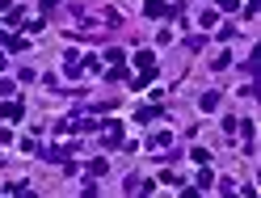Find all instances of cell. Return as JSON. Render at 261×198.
Returning <instances> with one entry per match:
<instances>
[{"mask_svg":"<svg viewBox=\"0 0 261 198\" xmlns=\"http://www.w3.org/2000/svg\"><path fill=\"white\" fill-rule=\"evenodd\" d=\"M135 68H139L135 85H148V80L156 76V55H152V51H139V55H135Z\"/></svg>","mask_w":261,"mask_h":198,"instance_id":"cell-1","label":"cell"},{"mask_svg":"<svg viewBox=\"0 0 261 198\" xmlns=\"http://www.w3.org/2000/svg\"><path fill=\"white\" fill-rule=\"evenodd\" d=\"M122 143V127H106V147H118Z\"/></svg>","mask_w":261,"mask_h":198,"instance_id":"cell-2","label":"cell"},{"mask_svg":"<svg viewBox=\"0 0 261 198\" xmlns=\"http://www.w3.org/2000/svg\"><path fill=\"white\" fill-rule=\"evenodd\" d=\"M0 118H21V102H9V106H0Z\"/></svg>","mask_w":261,"mask_h":198,"instance_id":"cell-3","label":"cell"},{"mask_svg":"<svg viewBox=\"0 0 261 198\" xmlns=\"http://www.w3.org/2000/svg\"><path fill=\"white\" fill-rule=\"evenodd\" d=\"M165 13H173V9L160 5V0H148V17H165Z\"/></svg>","mask_w":261,"mask_h":198,"instance_id":"cell-4","label":"cell"},{"mask_svg":"<svg viewBox=\"0 0 261 198\" xmlns=\"http://www.w3.org/2000/svg\"><path fill=\"white\" fill-rule=\"evenodd\" d=\"M148 147H169V135H165V131H160V135H152V139H148Z\"/></svg>","mask_w":261,"mask_h":198,"instance_id":"cell-5","label":"cell"},{"mask_svg":"<svg viewBox=\"0 0 261 198\" xmlns=\"http://www.w3.org/2000/svg\"><path fill=\"white\" fill-rule=\"evenodd\" d=\"M236 5H240V0H219V9H227V13H232Z\"/></svg>","mask_w":261,"mask_h":198,"instance_id":"cell-6","label":"cell"},{"mask_svg":"<svg viewBox=\"0 0 261 198\" xmlns=\"http://www.w3.org/2000/svg\"><path fill=\"white\" fill-rule=\"evenodd\" d=\"M9 5H13V0H0V9H9Z\"/></svg>","mask_w":261,"mask_h":198,"instance_id":"cell-7","label":"cell"},{"mask_svg":"<svg viewBox=\"0 0 261 198\" xmlns=\"http://www.w3.org/2000/svg\"><path fill=\"white\" fill-rule=\"evenodd\" d=\"M0 68H5V55H0Z\"/></svg>","mask_w":261,"mask_h":198,"instance_id":"cell-8","label":"cell"}]
</instances>
